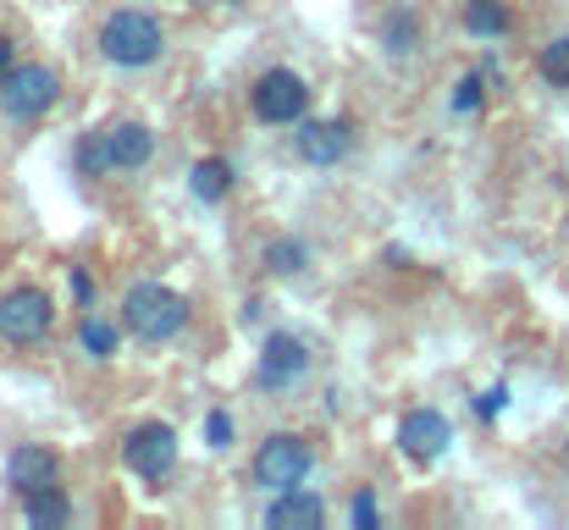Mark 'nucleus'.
Here are the masks:
<instances>
[{
  "mask_svg": "<svg viewBox=\"0 0 569 530\" xmlns=\"http://www.w3.org/2000/svg\"><path fill=\"white\" fill-rule=\"evenodd\" d=\"M56 476H61V453L44 448V442H22L6 459V487H11L17 503L33 498V492H44V487H56Z\"/></svg>",
  "mask_w": 569,
  "mask_h": 530,
  "instance_id": "nucleus-10",
  "label": "nucleus"
},
{
  "mask_svg": "<svg viewBox=\"0 0 569 530\" xmlns=\"http://www.w3.org/2000/svg\"><path fill=\"white\" fill-rule=\"evenodd\" d=\"M122 464L139 476V481H167L172 464H178V431L167 420H144L128 431L122 442Z\"/></svg>",
  "mask_w": 569,
  "mask_h": 530,
  "instance_id": "nucleus-7",
  "label": "nucleus"
},
{
  "mask_svg": "<svg viewBox=\"0 0 569 530\" xmlns=\"http://www.w3.org/2000/svg\"><path fill=\"white\" fill-rule=\"evenodd\" d=\"M310 464H316V453H310V442H305L299 431H271V437L254 448L249 476H254L260 492H293V487H305Z\"/></svg>",
  "mask_w": 569,
  "mask_h": 530,
  "instance_id": "nucleus-3",
  "label": "nucleus"
},
{
  "mask_svg": "<svg viewBox=\"0 0 569 530\" xmlns=\"http://www.w3.org/2000/svg\"><path fill=\"white\" fill-rule=\"evenodd\" d=\"M327 520V503L305 487L293 492H271V509H266V530H321Z\"/></svg>",
  "mask_w": 569,
  "mask_h": 530,
  "instance_id": "nucleus-12",
  "label": "nucleus"
},
{
  "mask_svg": "<svg viewBox=\"0 0 569 530\" xmlns=\"http://www.w3.org/2000/svg\"><path fill=\"white\" fill-rule=\"evenodd\" d=\"M503 409H509V381H492V387L476 392V414H481V420H498Z\"/></svg>",
  "mask_w": 569,
  "mask_h": 530,
  "instance_id": "nucleus-24",
  "label": "nucleus"
},
{
  "mask_svg": "<svg viewBox=\"0 0 569 530\" xmlns=\"http://www.w3.org/2000/svg\"><path fill=\"white\" fill-rule=\"evenodd\" d=\"M232 437H238L232 414H227V409H210V414H204V448H210V453H227Z\"/></svg>",
  "mask_w": 569,
  "mask_h": 530,
  "instance_id": "nucleus-23",
  "label": "nucleus"
},
{
  "mask_svg": "<svg viewBox=\"0 0 569 530\" xmlns=\"http://www.w3.org/2000/svg\"><path fill=\"white\" fill-rule=\"evenodd\" d=\"M515 28V11H509V0H465V33L470 39H503Z\"/></svg>",
  "mask_w": 569,
  "mask_h": 530,
  "instance_id": "nucleus-14",
  "label": "nucleus"
},
{
  "mask_svg": "<svg viewBox=\"0 0 569 530\" xmlns=\"http://www.w3.org/2000/svg\"><path fill=\"white\" fill-rule=\"evenodd\" d=\"M415 39H420V22H415L409 11H392V17L381 22V44H387L392 56H403V50H415Z\"/></svg>",
  "mask_w": 569,
  "mask_h": 530,
  "instance_id": "nucleus-21",
  "label": "nucleus"
},
{
  "mask_svg": "<svg viewBox=\"0 0 569 530\" xmlns=\"http://www.w3.org/2000/svg\"><path fill=\"white\" fill-rule=\"evenodd\" d=\"M22 520L33 530H61V526H72V503H67L61 487H44V492L22 498Z\"/></svg>",
  "mask_w": 569,
  "mask_h": 530,
  "instance_id": "nucleus-15",
  "label": "nucleus"
},
{
  "mask_svg": "<svg viewBox=\"0 0 569 530\" xmlns=\"http://www.w3.org/2000/svg\"><path fill=\"white\" fill-rule=\"evenodd\" d=\"M293 150H299V161H310V167H338V161L355 150V122H349V117H316V122H299Z\"/></svg>",
  "mask_w": 569,
  "mask_h": 530,
  "instance_id": "nucleus-9",
  "label": "nucleus"
},
{
  "mask_svg": "<svg viewBox=\"0 0 569 530\" xmlns=\"http://www.w3.org/2000/svg\"><path fill=\"white\" fill-rule=\"evenodd\" d=\"M249 106H254V117H260L266 128L305 122V111H310V83H305L293 67H271V72H260V78H254Z\"/></svg>",
  "mask_w": 569,
  "mask_h": 530,
  "instance_id": "nucleus-5",
  "label": "nucleus"
},
{
  "mask_svg": "<svg viewBox=\"0 0 569 530\" xmlns=\"http://www.w3.org/2000/svg\"><path fill=\"white\" fill-rule=\"evenodd\" d=\"M122 327H128L139 343H172V338L189 327V299L172 293L167 282H139V288H128V299H122Z\"/></svg>",
  "mask_w": 569,
  "mask_h": 530,
  "instance_id": "nucleus-2",
  "label": "nucleus"
},
{
  "mask_svg": "<svg viewBox=\"0 0 569 530\" xmlns=\"http://www.w3.org/2000/svg\"><path fill=\"white\" fill-rule=\"evenodd\" d=\"M453 448V420L442 409H409L398 420V453L415 464H437Z\"/></svg>",
  "mask_w": 569,
  "mask_h": 530,
  "instance_id": "nucleus-8",
  "label": "nucleus"
},
{
  "mask_svg": "<svg viewBox=\"0 0 569 530\" xmlns=\"http://www.w3.org/2000/svg\"><path fill=\"white\" fill-rule=\"evenodd\" d=\"M537 78H542L548 89H569V33L548 39V44L537 50Z\"/></svg>",
  "mask_w": 569,
  "mask_h": 530,
  "instance_id": "nucleus-18",
  "label": "nucleus"
},
{
  "mask_svg": "<svg viewBox=\"0 0 569 530\" xmlns=\"http://www.w3.org/2000/svg\"><path fill=\"white\" fill-rule=\"evenodd\" d=\"M67 288H72V299H78V304H83V310H89V304H94V277H89V271H83V266H72V277H67Z\"/></svg>",
  "mask_w": 569,
  "mask_h": 530,
  "instance_id": "nucleus-26",
  "label": "nucleus"
},
{
  "mask_svg": "<svg viewBox=\"0 0 569 530\" xmlns=\"http://www.w3.org/2000/svg\"><path fill=\"white\" fill-rule=\"evenodd\" d=\"M349 520H355V530H377V526H381V509H377V492H371V487H366V492L355 498Z\"/></svg>",
  "mask_w": 569,
  "mask_h": 530,
  "instance_id": "nucleus-25",
  "label": "nucleus"
},
{
  "mask_svg": "<svg viewBox=\"0 0 569 530\" xmlns=\"http://www.w3.org/2000/svg\"><path fill=\"white\" fill-rule=\"evenodd\" d=\"M565 459H569V453H565Z\"/></svg>",
  "mask_w": 569,
  "mask_h": 530,
  "instance_id": "nucleus-28",
  "label": "nucleus"
},
{
  "mask_svg": "<svg viewBox=\"0 0 569 530\" xmlns=\"http://www.w3.org/2000/svg\"><path fill=\"white\" fill-rule=\"evenodd\" d=\"M100 56H106L111 67H128V72L156 67V61L167 56V28H161V17H156V11H139V6L111 11V17L100 22Z\"/></svg>",
  "mask_w": 569,
  "mask_h": 530,
  "instance_id": "nucleus-1",
  "label": "nucleus"
},
{
  "mask_svg": "<svg viewBox=\"0 0 569 530\" xmlns=\"http://www.w3.org/2000/svg\"><path fill=\"white\" fill-rule=\"evenodd\" d=\"M106 144H111V167L117 172H139L156 161V133L144 122H111L106 128Z\"/></svg>",
  "mask_w": 569,
  "mask_h": 530,
  "instance_id": "nucleus-13",
  "label": "nucleus"
},
{
  "mask_svg": "<svg viewBox=\"0 0 569 530\" xmlns=\"http://www.w3.org/2000/svg\"><path fill=\"white\" fill-rule=\"evenodd\" d=\"M481 100H487V72H465L453 83V111L470 117V111H481Z\"/></svg>",
  "mask_w": 569,
  "mask_h": 530,
  "instance_id": "nucleus-22",
  "label": "nucleus"
},
{
  "mask_svg": "<svg viewBox=\"0 0 569 530\" xmlns=\"http://www.w3.org/2000/svg\"><path fill=\"white\" fill-rule=\"evenodd\" d=\"M50 327H56V299H50L44 288L22 282V288H11V293L0 299V338H6V343L33 349V343L50 338Z\"/></svg>",
  "mask_w": 569,
  "mask_h": 530,
  "instance_id": "nucleus-6",
  "label": "nucleus"
},
{
  "mask_svg": "<svg viewBox=\"0 0 569 530\" xmlns=\"http://www.w3.org/2000/svg\"><path fill=\"white\" fill-rule=\"evenodd\" d=\"M56 100H61V72L44 67V61H22V67H11V72L0 78V106H6V117H17V122L44 117Z\"/></svg>",
  "mask_w": 569,
  "mask_h": 530,
  "instance_id": "nucleus-4",
  "label": "nucleus"
},
{
  "mask_svg": "<svg viewBox=\"0 0 569 530\" xmlns=\"http://www.w3.org/2000/svg\"><path fill=\"white\" fill-rule=\"evenodd\" d=\"M11 72V33H0V78Z\"/></svg>",
  "mask_w": 569,
  "mask_h": 530,
  "instance_id": "nucleus-27",
  "label": "nucleus"
},
{
  "mask_svg": "<svg viewBox=\"0 0 569 530\" xmlns=\"http://www.w3.org/2000/svg\"><path fill=\"white\" fill-rule=\"evenodd\" d=\"M78 172L83 177H111L117 167H111V144H106V128L100 133H83L78 139Z\"/></svg>",
  "mask_w": 569,
  "mask_h": 530,
  "instance_id": "nucleus-19",
  "label": "nucleus"
},
{
  "mask_svg": "<svg viewBox=\"0 0 569 530\" xmlns=\"http://www.w3.org/2000/svg\"><path fill=\"white\" fill-rule=\"evenodd\" d=\"M260 266H266L271 277H299V271L310 266V243H305V238H271L266 254H260Z\"/></svg>",
  "mask_w": 569,
  "mask_h": 530,
  "instance_id": "nucleus-17",
  "label": "nucleus"
},
{
  "mask_svg": "<svg viewBox=\"0 0 569 530\" xmlns=\"http://www.w3.org/2000/svg\"><path fill=\"white\" fill-rule=\"evenodd\" d=\"M78 349L89 353V359H111V353H117V327L100 321V316H83V327H78Z\"/></svg>",
  "mask_w": 569,
  "mask_h": 530,
  "instance_id": "nucleus-20",
  "label": "nucleus"
},
{
  "mask_svg": "<svg viewBox=\"0 0 569 530\" xmlns=\"http://www.w3.org/2000/svg\"><path fill=\"white\" fill-rule=\"evenodd\" d=\"M305 370H310V349H305L293 332H271V338L260 343V387L282 392V387H293Z\"/></svg>",
  "mask_w": 569,
  "mask_h": 530,
  "instance_id": "nucleus-11",
  "label": "nucleus"
},
{
  "mask_svg": "<svg viewBox=\"0 0 569 530\" xmlns=\"http://www.w3.org/2000/svg\"><path fill=\"white\" fill-rule=\"evenodd\" d=\"M189 188H193L199 204H221V199L232 193V167H227L221 156H204V161H193Z\"/></svg>",
  "mask_w": 569,
  "mask_h": 530,
  "instance_id": "nucleus-16",
  "label": "nucleus"
}]
</instances>
